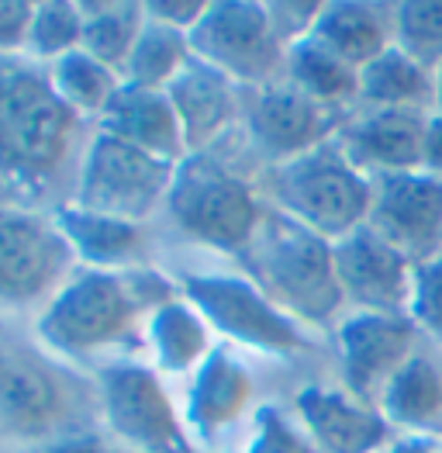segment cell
<instances>
[{
    "mask_svg": "<svg viewBox=\"0 0 442 453\" xmlns=\"http://www.w3.org/2000/svg\"><path fill=\"white\" fill-rule=\"evenodd\" d=\"M432 101H436L432 70H425L394 45L360 70V97H356L360 108L432 114Z\"/></svg>",
    "mask_w": 442,
    "mask_h": 453,
    "instance_id": "19",
    "label": "cell"
},
{
    "mask_svg": "<svg viewBox=\"0 0 442 453\" xmlns=\"http://www.w3.org/2000/svg\"><path fill=\"white\" fill-rule=\"evenodd\" d=\"M173 180V159L152 156L118 135H101L87 156L80 180L83 211L135 222L166 194Z\"/></svg>",
    "mask_w": 442,
    "mask_h": 453,
    "instance_id": "5",
    "label": "cell"
},
{
    "mask_svg": "<svg viewBox=\"0 0 442 453\" xmlns=\"http://www.w3.org/2000/svg\"><path fill=\"white\" fill-rule=\"evenodd\" d=\"M49 453H101V450H97L94 440H73V443H59L56 450H49Z\"/></svg>",
    "mask_w": 442,
    "mask_h": 453,
    "instance_id": "36",
    "label": "cell"
},
{
    "mask_svg": "<svg viewBox=\"0 0 442 453\" xmlns=\"http://www.w3.org/2000/svg\"><path fill=\"white\" fill-rule=\"evenodd\" d=\"M429 118L432 114L422 111L363 108L356 114H346L342 128L335 132V142L346 152V159L360 173H367L370 180L384 173L422 170Z\"/></svg>",
    "mask_w": 442,
    "mask_h": 453,
    "instance_id": "10",
    "label": "cell"
},
{
    "mask_svg": "<svg viewBox=\"0 0 442 453\" xmlns=\"http://www.w3.org/2000/svg\"><path fill=\"white\" fill-rule=\"evenodd\" d=\"M273 197L284 215L335 242L367 226L373 184L346 159L339 142L329 139L287 163H277Z\"/></svg>",
    "mask_w": 442,
    "mask_h": 453,
    "instance_id": "1",
    "label": "cell"
},
{
    "mask_svg": "<svg viewBox=\"0 0 442 453\" xmlns=\"http://www.w3.org/2000/svg\"><path fill=\"white\" fill-rule=\"evenodd\" d=\"M394 49H401L425 70L442 63V0L394 4Z\"/></svg>",
    "mask_w": 442,
    "mask_h": 453,
    "instance_id": "28",
    "label": "cell"
},
{
    "mask_svg": "<svg viewBox=\"0 0 442 453\" xmlns=\"http://www.w3.org/2000/svg\"><path fill=\"white\" fill-rule=\"evenodd\" d=\"M80 11H83L80 49L97 63H104L108 70H125L146 28V4H80Z\"/></svg>",
    "mask_w": 442,
    "mask_h": 453,
    "instance_id": "23",
    "label": "cell"
},
{
    "mask_svg": "<svg viewBox=\"0 0 442 453\" xmlns=\"http://www.w3.org/2000/svg\"><path fill=\"white\" fill-rule=\"evenodd\" d=\"M104 125H108V135H118V139L152 152V156H163V159H173L184 146L177 111H173L170 97L159 90L121 87L104 111Z\"/></svg>",
    "mask_w": 442,
    "mask_h": 453,
    "instance_id": "18",
    "label": "cell"
},
{
    "mask_svg": "<svg viewBox=\"0 0 442 453\" xmlns=\"http://www.w3.org/2000/svg\"><path fill=\"white\" fill-rule=\"evenodd\" d=\"M59 226H63V235L94 264H121L139 246V228L132 222L108 219L97 211L66 208V211H59Z\"/></svg>",
    "mask_w": 442,
    "mask_h": 453,
    "instance_id": "26",
    "label": "cell"
},
{
    "mask_svg": "<svg viewBox=\"0 0 442 453\" xmlns=\"http://www.w3.org/2000/svg\"><path fill=\"white\" fill-rule=\"evenodd\" d=\"M377 409L394 429L405 433H425V426L442 412V374L439 367L415 353L405 367L384 388Z\"/></svg>",
    "mask_w": 442,
    "mask_h": 453,
    "instance_id": "22",
    "label": "cell"
},
{
    "mask_svg": "<svg viewBox=\"0 0 442 453\" xmlns=\"http://www.w3.org/2000/svg\"><path fill=\"white\" fill-rule=\"evenodd\" d=\"M173 211L180 226L215 246H242L259 228L253 190L218 163H190L173 184Z\"/></svg>",
    "mask_w": 442,
    "mask_h": 453,
    "instance_id": "8",
    "label": "cell"
},
{
    "mask_svg": "<svg viewBox=\"0 0 442 453\" xmlns=\"http://www.w3.org/2000/svg\"><path fill=\"white\" fill-rule=\"evenodd\" d=\"M249 453H322L308 433H297L287 418H280L273 409L259 412V429Z\"/></svg>",
    "mask_w": 442,
    "mask_h": 453,
    "instance_id": "31",
    "label": "cell"
},
{
    "mask_svg": "<svg viewBox=\"0 0 442 453\" xmlns=\"http://www.w3.org/2000/svg\"><path fill=\"white\" fill-rule=\"evenodd\" d=\"M83 38V11L73 4H38L28 32V49L38 56H70Z\"/></svg>",
    "mask_w": 442,
    "mask_h": 453,
    "instance_id": "29",
    "label": "cell"
},
{
    "mask_svg": "<svg viewBox=\"0 0 442 453\" xmlns=\"http://www.w3.org/2000/svg\"><path fill=\"white\" fill-rule=\"evenodd\" d=\"M367 226L401 250L411 264H425L442 250V180L429 170L373 177Z\"/></svg>",
    "mask_w": 442,
    "mask_h": 453,
    "instance_id": "7",
    "label": "cell"
},
{
    "mask_svg": "<svg viewBox=\"0 0 442 453\" xmlns=\"http://www.w3.org/2000/svg\"><path fill=\"white\" fill-rule=\"evenodd\" d=\"M415 340H418V326L408 315H373V311L346 315L339 326L346 391L377 405L391 378L418 353Z\"/></svg>",
    "mask_w": 442,
    "mask_h": 453,
    "instance_id": "9",
    "label": "cell"
},
{
    "mask_svg": "<svg viewBox=\"0 0 442 453\" xmlns=\"http://www.w3.org/2000/svg\"><path fill=\"white\" fill-rule=\"evenodd\" d=\"M128 315V302L121 288L108 277H87L66 288L49 308L42 329L63 346H94L110 340Z\"/></svg>",
    "mask_w": 442,
    "mask_h": 453,
    "instance_id": "13",
    "label": "cell"
},
{
    "mask_svg": "<svg viewBox=\"0 0 442 453\" xmlns=\"http://www.w3.org/2000/svg\"><path fill=\"white\" fill-rule=\"evenodd\" d=\"M52 87L66 101L70 111H108L114 94L121 90L118 80H114V70L97 63L94 56H87L83 49L56 59Z\"/></svg>",
    "mask_w": 442,
    "mask_h": 453,
    "instance_id": "27",
    "label": "cell"
},
{
    "mask_svg": "<svg viewBox=\"0 0 442 453\" xmlns=\"http://www.w3.org/2000/svg\"><path fill=\"white\" fill-rule=\"evenodd\" d=\"M187 35L159 25L146 14V28L135 42L128 63H125V76L128 87H142V90H156V87H170V80L187 66Z\"/></svg>",
    "mask_w": 442,
    "mask_h": 453,
    "instance_id": "24",
    "label": "cell"
},
{
    "mask_svg": "<svg viewBox=\"0 0 442 453\" xmlns=\"http://www.w3.org/2000/svg\"><path fill=\"white\" fill-rule=\"evenodd\" d=\"M159 346H163V357L173 367H184L187 360L201 349V333L187 319V311H180V308L163 311V319H159Z\"/></svg>",
    "mask_w": 442,
    "mask_h": 453,
    "instance_id": "32",
    "label": "cell"
},
{
    "mask_svg": "<svg viewBox=\"0 0 442 453\" xmlns=\"http://www.w3.org/2000/svg\"><path fill=\"white\" fill-rule=\"evenodd\" d=\"M73 111L52 83L32 73L0 76V173L32 180L49 173L70 142Z\"/></svg>",
    "mask_w": 442,
    "mask_h": 453,
    "instance_id": "3",
    "label": "cell"
},
{
    "mask_svg": "<svg viewBox=\"0 0 442 453\" xmlns=\"http://www.w3.org/2000/svg\"><path fill=\"white\" fill-rule=\"evenodd\" d=\"M166 97L177 111L187 146H204L218 135L235 114V97L228 76L204 59H187V66L170 80Z\"/></svg>",
    "mask_w": 442,
    "mask_h": 453,
    "instance_id": "16",
    "label": "cell"
},
{
    "mask_svg": "<svg viewBox=\"0 0 442 453\" xmlns=\"http://www.w3.org/2000/svg\"><path fill=\"white\" fill-rule=\"evenodd\" d=\"M284 80L332 111H346L360 97V70L342 63L335 52L318 45L315 38H301L287 49Z\"/></svg>",
    "mask_w": 442,
    "mask_h": 453,
    "instance_id": "21",
    "label": "cell"
},
{
    "mask_svg": "<svg viewBox=\"0 0 442 453\" xmlns=\"http://www.w3.org/2000/svg\"><path fill=\"white\" fill-rule=\"evenodd\" d=\"M304 433L322 453H380L391 443L394 426L377 405L339 388H304L297 395Z\"/></svg>",
    "mask_w": 442,
    "mask_h": 453,
    "instance_id": "12",
    "label": "cell"
},
{
    "mask_svg": "<svg viewBox=\"0 0 442 453\" xmlns=\"http://www.w3.org/2000/svg\"><path fill=\"white\" fill-rule=\"evenodd\" d=\"M253 266L273 298L308 322H329L342 308V288L335 277L332 242L325 235L304 228L291 215L263 219L249 239Z\"/></svg>",
    "mask_w": 442,
    "mask_h": 453,
    "instance_id": "2",
    "label": "cell"
},
{
    "mask_svg": "<svg viewBox=\"0 0 442 453\" xmlns=\"http://www.w3.org/2000/svg\"><path fill=\"white\" fill-rule=\"evenodd\" d=\"M108 405L121 433H128L152 453H173L170 447L177 443V433L170 422V409L146 374H114L108 380Z\"/></svg>",
    "mask_w": 442,
    "mask_h": 453,
    "instance_id": "20",
    "label": "cell"
},
{
    "mask_svg": "<svg viewBox=\"0 0 442 453\" xmlns=\"http://www.w3.org/2000/svg\"><path fill=\"white\" fill-rule=\"evenodd\" d=\"M35 7L32 4H0V49H21L28 45Z\"/></svg>",
    "mask_w": 442,
    "mask_h": 453,
    "instance_id": "33",
    "label": "cell"
},
{
    "mask_svg": "<svg viewBox=\"0 0 442 453\" xmlns=\"http://www.w3.org/2000/svg\"><path fill=\"white\" fill-rule=\"evenodd\" d=\"M56 391L49 378L21 357L0 353V416L18 426H38L52 416Z\"/></svg>",
    "mask_w": 442,
    "mask_h": 453,
    "instance_id": "25",
    "label": "cell"
},
{
    "mask_svg": "<svg viewBox=\"0 0 442 453\" xmlns=\"http://www.w3.org/2000/svg\"><path fill=\"white\" fill-rule=\"evenodd\" d=\"M332 260L342 288V302H349L356 311H373V315L411 311L415 264L370 226L353 228L349 235L335 239Z\"/></svg>",
    "mask_w": 442,
    "mask_h": 453,
    "instance_id": "6",
    "label": "cell"
},
{
    "mask_svg": "<svg viewBox=\"0 0 442 453\" xmlns=\"http://www.w3.org/2000/svg\"><path fill=\"white\" fill-rule=\"evenodd\" d=\"M342 121H346L342 114L322 108L318 101L301 94L287 80L266 83L253 104V114H249V128H253L256 142L280 163L335 139Z\"/></svg>",
    "mask_w": 442,
    "mask_h": 453,
    "instance_id": "11",
    "label": "cell"
},
{
    "mask_svg": "<svg viewBox=\"0 0 442 453\" xmlns=\"http://www.w3.org/2000/svg\"><path fill=\"white\" fill-rule=\"evenodd\" d=\"M190 45L208 66L246 83H277L284 73L287 45L277 38L270 7L263 4H208L201 25L190 32Z\"/></svg>",
    "mask_w": 442,
    "mask_h": 453,
    "instance_id": "4",
    "label": "cell"
},
{
    "mask_svg": "<svg viewBox=\"0 0 442 453\" xmlns=\"http://www.w3.org/2000/svg\"><path fill=\"white\" fill-rule=\"evenodd\" d=\"M432 83H436V101H432V114H442V63L432 70Z\"/></svg>",
    "mask_w": 442,
    "mask_h": 453,
    "instance_id": "37",
    "label": "cell"
},
{
    "mask_svg": "<svg viewBox=\"0 0 442 453\" xmlns=\"http://www.w3.org/2000/svg\"><path fill=\"white\" fill-rule=\"evenodd\" d=\"M190 291L215 315V322H221L239 340L253 342V346H266V349L304 346L294 322L287 315H280L277 304L259 298L253 288H246L239 280H201Z\"/></svg>",
    "mask_w": 442,
    "mask_h": 453,
    "instance_id": "14",
    "label": "cell"
},
{
    "mask_svg": "<svg viewBox=\"0 0 442 453\" xmlns=\"http://www.w3.org/2000/svg\"><path fill=\"white\" fill-rule=\"evenodd\" d=\"M59 239L32 219H0V298H32L59 270Z\"/></svg>",
    "mask_w": 442,
    "mask_h": 453,
    "instance_id": "17",
    "label": "cell"
},
{
    "mask_svg": "<svg viewBox=\"0 0 442 453\" xmlns=\"http://www.w3.org/2000/svg\"><path fill=\"white\" fill-rule=\"evenodd\" d=\"M411 322L442 336V250L415 266V291H411Z\"/></svg>",
    "mask_w": 442,
    "mask_h": 453,
    "instance_id": "30",
    "label": "cell"
},
{
    "mask_svg": "<svg viewBox=\"0 0 442 453\" xmlns=\"http://www.w3.org/2000/svg\"><path fill=\"white\" fill-rule=\"evenodd\" d=\"M308 38L325 45L353 70H363L394 45V4H363V0L322 4Z\"/></svg>",
    "mask_w": 442,
    "mask_h": 453,
    "instance_id": "15",
    "label": "cell"
},
{
    "mask_svg": "<svg viewBox=\"0 0 442 453\" xmlns=\"http://www.w3.org/2000/svg\"><path fill=\"white\" fill-rule=\"evenodd\" d=\"M380 453H442V440L429 436V433H405V436L391 440Z\"/></svg>",
    "mask_w": 442,
    "mask_h": 453,
    "instance_id": "34",
    "label": "cell"
},
{
    "mask_svg": "<svg viewBox=\"0 0 442 453\" xmlns=\"http://www.w3.org/2000/svg\"><path fill=\"white\" fill-rule=\"evenodd\" d=\"M422 170L436 173L442 180V114L429 118V132H425V159H422Z\"/></svg>",
    "mask_w": 442,
    "mask_h": 453,
    "instance_id": "35",
    "label": "cell"
}]
</instances>
